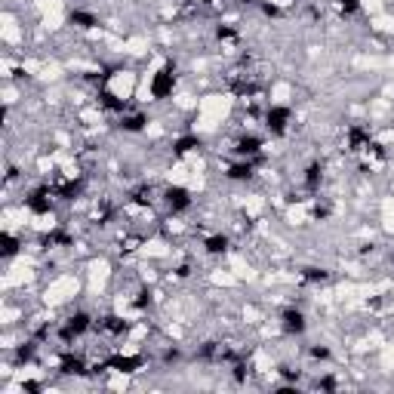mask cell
<instances>
[{"mask_svg":"<svg viewBox=\"0 0 394 394\" xmlns=\"http://www.w3.org/2000/svg\"><path fill=\"white\" fill-rule=\"evenodd\" d=\"M336 6H339L342 15H355L360 10V0H336Z\"/></svg>","mask_w":394,"mask_h":394,"instance_id":"cell-19","label":"cell"},{"mask_svg":"<svg viewBox=\"0 0 394 394\" xmlns=\"http://www.w3.org/2000/svg\"><path fill=\"white\" fill-rule=\"evenodd\" d=\"M142 244H145V235H139V231H126V235H120V237H117V250H120V256H133V253H139V250H142Z\"/></svg>","mask_w":394,"mask_h":394,"instance_id":"cell-14","label":"cell"},{"mask_svg":"<svg viewBox=\"0 0 394 394\" xmlns=\"http://www.w3.org/2000/svg\"><path fill=\"white\" fill-rule=\"evenodd\" d=\"M262 148H265V139H262V136L244 133V136H237V142H235V148H231V155H235V157H244V160H259Z\"/></svg>","mask_w":394,"mask_h":394,"instance_id":"cell-7","label":"cell"},{"mask_svg":"<svg viewBox=\"0 0 394 394\" xmlns=\"http://www.w3.org/2000/svg\"><path fill=\"white\" fill-rule=\"evenodd\" d=\"M93 324H96V320L86 315V311H71V315L59 324V339H62V345H71L74 339H80V336H86L93 329Z\"/></svg>","mask_w":394,"mask_h":394,"instance_id":"cell-1","label":"cell"},{"mask_svg":"<svg viewBox=\"0 0 394 394\" xmlns=\"http://www.w3.org/2000/svg\"><path fill=\"white\" fill-rule=\"evenodd\" d=\"M55 206V195H53V185H40V188L28 191L25 195V210L34 216H50Z\"/></svg>","mask_w":394,"mask_h":394,"instance_id":"cell-4","label":"cell"},{"mask_svg":"<svg viewBox=\"0 0 394 394\" xmlns=\"http://www.w3.org/2000/svg\"><path fill=\"white\" fill-rule=\"evenodd\" d=\"M308 355H311V360H329V348L327 345H311Z\"/></svg>","mask_w":394,"mask_h":394,"instance_id":"cell-20","label":"cell"},{"mask_svg":"<svg viewBox=\"0 0 394 394\" xmlns=\"http://www.w3.org/2000/svg\"><path fill=\"white\" fill-rule=\"evenodd\" d=\"M289 124H293V111H289L287 105L265 108V126H268L271 136H284L289 130Z\"/></svg>","mask_w":394,"mask_h":394,"instance_id":"cell-6","label":"cell"},{"mask_svg":"<svg viewBox=\"0 0 394 394\" xmlns=\"http://www.w3.org/2000/svg\"><path fill=\"white\" fill-rule=\"evenodd\" d=\"M253 176H256V160H244V157H237V164H231L225 170V179L231 182H250Z\"/></svg>","mask_w":394,"mask_h":394,"instance_id":"cell-13","label":"cell"},{"mask_svg":"<svg viewBox=\"0 0 394 394\" xmlns=\"http://www.w3.org/2000/svg\"><path fill=\"white\" fill-rule=\"evenodd\" d=\"M176 90V62H166L164 68L157 71L155 77H151V99L155 102H164V99H170Z\"/></svg>","mask_w":394,"mask_h":394,"instance_id":"cell-3","label":"cell"},{"mask_svg":"<svg viewBox=\"0 0 394 394\" xmlns=\"http://www.w3.org/2000/svg\"><path fill=\"white\" fill-rule=\"evenodd\" d=\"M19 237H15L13 235V231H6V235H4V259H13V256L15 253H19Z\"/></svg>","mask_w":394,"mask_h":394,"instance_id":"cell-18","label":"cell"},{"mask_svg":"<svg viewBox=\"0 0 394 394\" xmlns=\"http://www.w3.org/2000/svg\"><path fill=\"white\" fill-rule=\"evenodd\" d=\"M204 250L210 253V256H225L231 250V237L228 235H210L204 240Z\"/></svg>","mask_w":394,"mask_h":394,"instance_id":"cell-16","label":"cell"},{"mask_svg":"<svg viewBox=\"0 0 394 394\" xmlns=\"http://www.w3.org/2000/svg\"><path fill=\"white\" fill-rule=\"evenodd\" d=\"M105 360H108L111 373H124V376L139 373V369L145 367V355H108Z\"/></svg>","mask_w":394,"mask_h":394,"instance_id":"cell-9","label":"cell"},{"mask_svg":"<svg viewBox=\"0 0 394 394\" xmlns=\"http://www.w3.org/2000/svg\"><path fill=\"white\" fill-rule=\"evenodd\" d=\"M93 329L102 336V339L117 342V339H124V336L130 333V320H126L124 315H102V317H96Z\"/></svg>","mask_w":394,"mask_h":394,"instance_id":"cell-2","label":"cell"},{"mask_svg":"<svg viewBox=\"0 0 394 394\" xmlns=\"http://www.w3.org/2000/svg\"><path fill=\"white\" fill-rule=\"evenodd\" d=\"M204 148V139L195 133H188V136H179V139L173 142V157H188V155H197V151Z\"/></svg>","mask_w":394,"mask_h":394,"instance_id":"cell-12","label":"cell"},{"mask_svg":"<svg viewBox=\"0 0 394 394\" xmlns=\"http://www.w3.org/2000/svg\"><path fill=\"white\" fill-rule=\"evenodd\" d=\"M117 126L124 133H142L145 126H148V114H145V111H130L126 108L124 114L117 117Z\"/></svg>","mask_w":394,"mask_h":394,"instance_id":"cell-11","label":"cell"},{"mask_svg":"<svg viewBox=\"0 0 394 394\" xmlns=\"http://www.w3.org/2000/svg\"><path fill=\"white\" fill-rule=\"evenodd\" d=\"M68 22H71L74 28H80V31L99 28V15L90 13V10H71V13H68Z\"/></svg>","mask_w":394,"mask_h":394,"instance_id":"cell-15","label":"cell"},{"mask_svg":"<svg viewBox=\"0 0 394 394\" xmlns=\"http://www.w3.org/2000/svg\"><path fill=\"white\" fill-rule=\"evenodd\" d=\"M320 182H324V164H320V160H311V164L305 166V173H302V188H305V195H317V191H320Z\"/></svg>","mask_w":394,"mask_h":394,"instance_id":"cell-10","label":"cell"},{"mask_svg":"<svg viewBox=\"0 0 394 394\" xmlns=\"http://www.w3.org/2000/svg\"><path fill=\"white\" fill-rule=\"evenodd\" d=\"M164 206L173 216H182L185 210H191V206H195V197H191V191L185 188V185H166V188H164Z\"/></svg>","mask_w":394,"mask_h":394,"instance_id":"cell-5","label":"cell"},{"mask_svg":"<svg viewBox=\"0 0 394 394\" xmlns=\"http://www.w3.org/2000/svg\"><path fill=\"white\" fill-rule=\"evenodd\" d=\"M308 329V320H305V311L289 305V308L280 311V333L284 336H302Z\"/></svg>","mask_w":394,"mask_h":394,"instance_id":"cell-8","label":"cell"},{"mask_svg":"<svg viewBox=\"0 0 394 394\" xmlns=\"http://www.w3.org/2000/svg\"><path fill=\"white\" fill-rule=\"evenodd\" d=\"M329 280V271L327 268H305L302 271V284H327Z\"/></svg>","mask_w":394,"mask_h":394,"instance_id":"cell-17","label":"cell"}]
</instances>
